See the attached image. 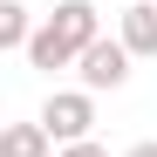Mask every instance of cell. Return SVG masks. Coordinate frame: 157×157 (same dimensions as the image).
Wrapping results in <instances>:
<instances>
[{
    "mask_svg": "<svg viewBox=\"0 0 157 157\" xmlns=\"http://www.w3.org/2000/svg\"><path fill=\"white\" fill-rule=\"evenodd\" d=\"M102 41V14H96V0H55V14L34 28V41H28V62L34 68H75L89 55V48Z\"/></svg>",
    "mask_w": 157,
    "mask_h": 157,
    "instance_id": "cell-1",
    "label": "cell"
},
{
    "mask_svg": "<svg viewBox=\"0 0 157 157\" xmlns=\"http://www.w3.org/2000/svg\"><path fill=\"white\" fill-rule=\"evenodd\" d=\"M55 144H89V130H96V96L89 89H55L41 102V116H34Z\"/></svg>",
    "mask_w": 157,
    "mask_h": 157,
    "instance_id": "cell-2",
    "label": "cell"
},
{
    "mask_svg": "<svg viewBox=\"0 0 157 157\" xmlns=\"http://www.w3.org/2000/svg\"><path fill=\"white\" fill-rule=\"evenodd\" d=\"M130 62H137V55H130L116 34H102L89 55L75 62V75H82V89H89V96H102V89H123V82H130Z\"/></svg>",
    "mask_w": 157,
    "mask_h": 157,
    "instance_id": "cell-3",
    "label": "cell"
},
{
    "mask_svg": "<svg viewBox=\"0 0 157 157\" xmlns=\"http://www.w3.org/2000/svg\"><path fill=\"white\" fill-rule=\"evenodd\" d=\"M116 41H123L137 62L157 55V0H130V7L116 14Z\"/></svg>",
    "mask_w": 157,
    "mask_h": 157,
    "instance_id": "cell-4",
    "label": "cell"
},
{
    "mask_svg": "<svg viewBox=\"0 0 157 157\" xmlns=\"http://www.w3.org/2000/svg\"><path fill=\"white\" fill-rule=\"evenodd\" d=\"M55 150L62 144L48 137L41 123H7V130H0V157H55Z\"/></svg>",
    "mask_w": 157,
    "mask_h": 157,
    "instance_id": "cell-5",
    "label": "cell"
},
{
    "mask_svg": "<svg viewBox=\"0 0 157 157\" xmlns=\"http://www.w3.org/2000/svg\"><path fill=\"white\" fill-rule=\"evenodd\" d=\"M28 41H34L28 7H21V0H0V48H21V55H28Z\"/></svg>",
    "mask_w": 157,
    "mask_h": 157,
    "instance_id": "cell-6",
    "label": "cell"
},
{
    "mask_svg": "<svg viewBox=\"0 0 157 157\" xmlns=\"http://www.w3.org/2000/svg\"><path fill=\"white\" fill-rule=\"evenodd\" d=\"M55 157H109V150H102V144H96V137H89V144H62V150H55Z\"/></svg>",
    "mask_w": 157,
    "mask_h": 157,
    "instance_id": "cell-7",
    "label": "cell"
},
{
    "mask_svg": "<svg viewBox=\"0 0 157 157\" xmlns=\"http://www.w3.org/2000/svg\"><path fill=\"white\" fill-rule=\"evenodd\" d=\"M123 157H157V137H144V144H130Z\"/></svg>",
    "mask_w": 157,
    "mask_h": 157,
    "instance_id": "cell-8",
    "label": "cell"
}]
</instances>
